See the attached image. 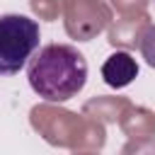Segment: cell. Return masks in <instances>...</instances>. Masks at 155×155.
<instances>
[{
    "instance_id": "obj_1",
    "label": "cell",
    "mask_w": 155,
    "mask_h": 155,
    "mask_svg": "<svg viewBox=\"0 0 155 155\" xmlns=\"http://www.w3.org/2000/svg\"><path fill=\"white\" fill-rule=\"evenodd\" d=\"M29 87L46 102H68L87 82V61L70 44H46L27 63Z\"/></svg>"
},
{
    "instance_id": "obj_2",
    "label": "cell",
    "mask_w": 155,
    "mask_h": 155,
    "mask_svg": "<svg viewBox=\"0 0 155 155\" xmlns=\"http://www.w3.org/2000/svg\"><path fill=\"white\" fill-rule=\"evenodd\" d=\"M39 22L27 15H0V75H15L27 68L39 48Z\"/></svg>"
},
{
    "instance_id": "obj_3",
    "label": "cell",
    "mask_w": 155,
    "mask_h": 155,
    "mask_svg": "<svg viewBox=\"0 0 155 155\" xmlns=\"http://www.w3.org/2000/svg\"><path fill=\"white\" fill-rule=\"evenodd\" d=\"M138 75V63L131 53L126 51H114L104 63H102V78L109 87L121 90L126 85H131Z\"/></svg>"
},
{
    "instance_id": "obj_4",
    "label": "cell",
    "mask_w": 155,
    "mask_h": 155,
    "mask_svg": "<svg viewBox=\"0 0 155 155\" xmlns=\"http://www.w3.org/2000/svg\"><path fill=\"white\" fill-rule=\"evenodd\" d=\"M138 51L150 68H155V24H148L138 36Z\"/></svg>"
}]
</instances>
